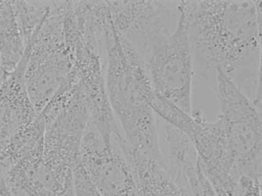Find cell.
Wrapping results in <instances>:
<instances>
[{
  "mask_svg": "<svg viewBox=\"0 0 262 196\" xmlns=\"http://www.w3.org/2000/svg\"><path fill=\"white\" fill-rule=\"evenodd\" d=\"M261 1H181L193 68L212 88L219 70L238 86L261 79Z\"/></svg>",
  "mask_w": 262,
  "mask_h": 196,
  "instance_id": "6da1fadb",
  "label": "cell"
},
{
  "mask_svg": "<svg viewBox=\"0 0 262 196\" xmlns=\"http://www.w3.org/2000/svg\"><path fill=\"white\" fill-rule=\"evenodd\" d=\"M104 77L109 101L125 140L143 153L158 151L157 116L148 101L154 89L144 64L114 50L107 56Z\"/></svg>",
  "mask_w": 262,
  "mask_h": 196,
  "instance_id": "7a4b0ae2",
  "label": "cell"
},
{
  "mask_svg": "<svg viewBox=\"0 0 262 196\" xmlns=\"http://www.w3.org/2000/svg\"><path fill=\"white\" fill-rule=\"evenodd\" d=\"M179 16L172 31L153 40L142 57L154 89L191 114L194 74L188 18L179 1Z\"/></svg>",
  "mask_w": 262,
  "mask_h": 196,
  "instance_id": "3957f363",
  "label": "cell"
},
{
  "mask_svg": "<svg viewBox=\"0 0 262 196\" xmlns=\"http://www.w3.org/2000/svg\"><path fill=\"white\" fill-rule=\"evenodd\" d=\"M24 79L37 115L66 81L73 68L67 45L64 15L50 13L26 49Z\"/></svg>",
  "mask_w": 262,
  "mask_h": 196,
  "instance_id": "277c9868",
  "label": "cell"
},
{
  "mask_svg": "<svg viewBox=\"0 0 262 196\" xmlns=\"http://www.w3.org/2000/svg\"><path fill=\"white\" fill-rule=\"evenodd\" d=\"M90 119L85 95L75 84L66 106L45 127L43 160L56 181L59 196H75L74 169Z\"/></svg>",
  "mask_w": 262,
  "mask_h": 196,
  "instance_id": "5b68a950",
  "label": "cell"
},
{
  "mask_svg": "<svg viewBox=\"0 0 262 196\" xmlns=\"http://www.w3.org/2000/svg\"><path fill=\"white\" fill-rule=\"evenodd\" d=\"M185 133L196 152L201 170L218 196H233L241 176L228 141L222 119L206 121L201 112Z\"/></svg>",
  "mask_w": 262,
  "mask_h": 196,
  "instance_id": "8992f818",
  "label": "cell"
},
{
  "mask_svg": "<svg viewBox=\"0 0 262 196\" xmlns=\"http://www.w3.org/2000/svg\"><path fill=\"white\" fill-rule=\"evenodd\" d=\"M78 162L102 196H137L134 176L117 144L106 145L90 120L81 143Z\"/></svg>",
  "mask_w": 262,
  "mask_h": 196,
  "instance_id": "52a82bcc",
  "label": "cell"
},
{
  "mask_svg": "<svg viewBox=\"0 0 262 196\" xmlns=\"http://www.w3.org/2000/svg\"><path fill=\"white\" fill-rule=\"evenodd\" d=\"M118 33L139 52L154 37L169 29L179 15V1H107Z\"/></svg>",
  "mask_w": 262,
  "mask_h": 196,
  "instance_id": "ba28073f",
  "label": "cell"
},
{
  "mask_svg": "<svg viewBox=\"0 0 262 196\" xmlns=\"http://www.w3.org/2000/svg\"><path fill=\"white\" fill-rule=\"evenodd\" d=\"M212 89L228 136L236 141L251 140L261 132V105L250 100L241 87L220 70Z\"/></svg>",
  "mask_w": 262,
  "mask_h": 196,
  "instance_id": "9c48e42d",
  "label": "cell"
},
{
  "mask_svg": "<svg viewBox=\"0 0 262 196\" xmlns=\"http://www.w3.org/2000/svg\"><path fill=\"white\" fill-rule=\"evenodd\" d=\"M26 63L22 59L12 73L1 76L0 159L9 144L37 115L25 85Z\"/></svg>",
  "mask_w": 262,
  "mask_h": 196,
  "instance_id": "30bf717a",
  "label": "cell"
},
{
  "mask_svg": "<svg viewBox=\"0 0 262 196\" xmlns=\"http://www.w3.org/2000/svg\"><path fill=\"white\" fill-rule=\"evenodd\" d=\"M127 160L134 176L137 196H191L172 180L163 159L133 151Z\"/></svg>",
  "mask_w": 262,
  "mask_h": 196,
  "instance_id": "8fae6325",
  "label": "cell"
},
{
  "mask_svg": "<svg viewBox=\"0 0 262 196\" xmlns=\"http://www.w3.org/2000/svg\"><path fill=\"white\" fill-rule=\"evenodd\" d=\"M45 124L36 115L9 144L0 159L4 174L13 166H24L43 160Z\"/></svg>",
  "mask_w": 262,
  "mask_h": 196,
  "instance_id": "7c38bea8",
  "label": "cell"
},
{
  "mask_svg": "<svg viewBox=\"0 0 262 196\" xmlns=\"http://www.w3.org/2000/svg\"><path fill=\"white\" fill-rule=\"evenodd\" d=\"M18 29L27 46L50 12L51 4L36 7L26 1H11Z\"/></svg>",
  "mask_w": 262,
  "mask_h": 196,
  "instance_id": "4fadbf2b",
  "label": "cell"
},
{
  "mask_svg": "<svg viewBox=\"0 0 262 196\" xmlns=\"http://www.w3.org/2000/svg\"><path fill=\"white\" fill-rule=\"evenodd\" d=\"M18 33L11 1H0V51Z\"/></svg>",
  "mask_w": 262,
  "mask_h": 196,
  "instance_id": "5bb4252c",
  "label": "cell"
},
{
  "mask_svg": "<svg viewBox=\"0 0 262 196\" xmlns=\"http://www.w3.org/2000/svg\"><path fill=\"white\" fill-rule=\"evenodd\" d=\"M73 180L75 196H102L78 161L74 169Z\"/></svg>",
  "mask_w": 262,
  "mask_h": 196,
  "instance_id": "9a60e30c",
  "label": "cell"
},
{
  "mask_svg": "<svg viewBox=\"0 0 262 196\" xmlns=\"http://www.w3.org/2000/svg\"><path fill=\"white\" fill-rule=\"evenodd\" d=\"M261 181L246 176H241L236 196H261Z\"/></svg>",
  "mask_w": 262,
  "mask_h": 196,
  "instance_id": "2e32d148",
  "label": "cell"
},
{
  "mask_svg": "<svg viewBox=\"0 0 262 196\" xmlns=\"http://www.w3.org/2000/svg\"><path fill=\"white\" fill-rule=\"evenodd\" d=\"M0 196H12L4 177L0 174Z\"/></svg>",
  "mask_w": 262,
  "mask_h": 196,
  "instance_id": "e0dca14e",
  "label": "cell"
}]
</instances>
